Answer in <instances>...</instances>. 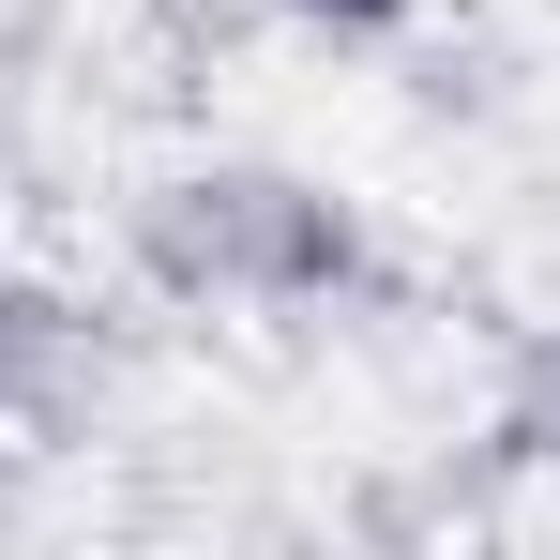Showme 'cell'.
I'll use <instances>...</instances> for the list:
<instances>
[{"label": "cell", "mask_w": 560, "mask_h": 560, "mask_svg": "<svg viewBox=\"0 0 560 560\" xmlns=\"http://www.w3.org/2000/svg\"><path fill=\"white\" fill-rule=\"evenodd\" d=\"M303 15H349V31H378V15H394V0H303Z\"/></svg>", "instance_id": "obj_1"}]
</instances>
